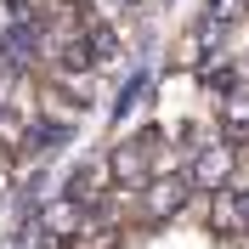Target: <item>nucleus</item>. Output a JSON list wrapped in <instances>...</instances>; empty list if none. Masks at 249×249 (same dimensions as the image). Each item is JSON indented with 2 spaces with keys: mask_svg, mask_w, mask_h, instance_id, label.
Returning a JSON list of instances; mask_svg holds the SVG:
<instances>
[{
  "mask_svg": "<svg viewBox=\"0 0 249 249\" xmlns=\"http://www.w3.org/2000/svg\"><path fill=\"white\" fill-rule=\"evenodd\" d=\"M181 176L193 181V193H227L232 187V142H204L181 164Z\"/></svg>",
  "mask_w": 249,
  "mask_h": 249,
  "instance_id": "obj_1",
  "label": "nucleus"
},
{
  "mask_svg": "<svg viewBox=\"0 0 249 249\" xmlns=\"http://www.w3.org/2000/svg\"><path fill=\"white\" fill-rule=\"evenodd\" d=\"M244 12H249V0H210V6H204V23H221V29H232Z\"/></svg>",
  "mask_w": 249,
  "mask_h": 249,
  "instance_id": "obj_7",
  "label": "nucleus"
},
{
  "mask_svg": "<svg viewBox=\"0 0 249 249\" xmlns=\"http://www.w3.org/2000/svg\"><path fill=\"white\" fill-rule=\"evenodd\" d=\"M210 227L215 232H244V215H238V193H210Z\"/></svg>",
  "mask_w": 249,
  "mask_h": 249,
  "instance_id": "obj_6",
  "label": "nucleus"
},
{
  "mask_svg": "<svg viewBox=\"0 0 249 249\" xmlns=\"http://www.w3.org/2000/svg\"><path fill=\"white\" fill-rule=\"evenodd\" d=\"M108 164H113V181H119V187H136V193H147V181L164 176V164L147 153V142H124V147H113Z\"/></svg>",
  "mask_w": 249,
  "mask_h": 249,
  "instance_id": "obj_2",
  "label": "nucleus"
},
{
  "mask_svg": "<svg viewBox=\"0 0 249 249\" xmlns=\"http://www.w3.org/2000/svg\"><path fill=\"white\" fill-rule=\"evenodd\" d=\"M40 227H46L51 244H68V238H79L91 227V204H79L74 193H68V198H51L46 210H40Z\"/></svg>",
  "mask_w": 249,
  "mask_h": 249,
  "instance_id": "obj_3",
  "label": "nucleus"
},
{
  "mask_svg": "<svg viewBox=\"0 0 249 249\" xmlns=\"http://www.w3.org/2000/svg\"><path fill=\"white\" fill-rule=\"evenodd\" d=\"M187 193H193V181H187L181 170H164L147 181V193H142V210H147V221H170L176 210L187 204Z\"/></svg>",
  "mask_w": 249,
  "mask_h": 249,
  "instance_id": "obj_4",
  "label": "nucleus"
},
{
  "mask_svg": "<svg viewBox=\"0 0 249 249\" xmlns=\"http://www.w3.org/2000/svg\"><path fill=\"white\" fill-rule=\"evenodd\" d=\"M108 187H113V164H85V170L68 181V193H74L79 204H91V210H96V204L108 198Z\"/></svg>",
  "mask_w": 249,
  "mask_h": 249,
  "instance_id": "obj_5",
  "label": "nucleus"
}]
</instances>
